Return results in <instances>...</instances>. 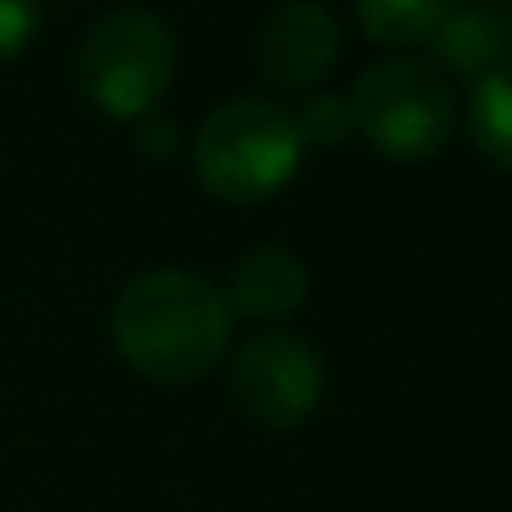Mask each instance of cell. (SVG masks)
I'll use <instances>...</instances> for the list:
<instances>
[{"instance_id": "cell-6", "label": "cell", "mask_w": 512, "mask_h": 512, "mask_svg": "<svg viewBox=\"0 0 512 512\" xmlns=\"http://www.w3.org/2000/svg\"><path fill=\"white\" fill-rule=\"evenodd\" d=\"M339 60V20L324 0H284L254 35V65L279 90H309Z\"/></svg>"}, {"instance_id": "cell-3", "label": "cell", "mask_w": 512, "mask_h": 512, "mask_svg": "<svg viewBox=\"0 0 512 512\" xmlns=\"http://www.w3.org/2000/svg\"><path fill=\"white\" fill-rule=\"evenodd\" d=\"M353 130L388 160H428L458 125V95L438 65L418 55L373 60L348 90Z\"/></svg>"}, {"instance_id": "cell-2", "label": "cell", "mask_w": 512, "mask_h": 512, "mask_svg": "<svg viewBox=\"0 0 512 512\" xmlns=\"http://www.w3.org/2000/svg\"><path fill=\"white\" fill-rule=\"evenodd\" d=\"M189 155H194L199 184L214 199L254 204L294 179L299 155H304V135H299L294 110H284L279 100L239 95L204 115Z\"/></svg>"}, {"instance_id": "cell-1", "label": "cell", "mask_w": 512, "mask_h": 512, "mask_svg": "<svg viewBox=\"0 0 512 512\" xmlns=\"http://www.w3.org/2000/svg\"><path fill=\"white\" fill-rule=\"evenodd\" d=\"M229 304L224 294L189 269H150L135 274L115 309L110 334L125 363L160 383H194L204 378L229 343Z\"/></svg>"}, {"instance_id": "cell-12", "label": "cell", "mask_w": 512, "mask_h": 512, "mask_svg": "<svg viewBox=\"0 0 512 512\" xmlns=\"http://www.w3.org/2000/svg\"><path fill=\"white\" fill-rule=\"evenodd\" d=\"M40 30V0H0V65L15 60Z\"/></svg>"}, {"instance_id": "cell-13", "label": "cell", "mask_w": 512, "mask_h": 512, "mask_svg": "<svg viewBox=\"0 0 512 512\" xmlns=\"http://www.w3.org/2000/svg\"><path fill=\"white\" fill-rule=\"evenodd\" d=\"M135 145H140L145 155H155V160H160V155H170L174 150V125L170 120H145V125H140V135H135Z\"/></svg>"}, {"instance_id": "cell-8", "label": "cell", "mask_w": 512, "mask_h": 512, "mask_svg": "<svg viewBox=\"0 0 512 512\" xmlns=\"http://www.w3.org/2000/svg\"><path fill=\"white\" fill-rule=\"evenodd\" d=\"M304 299H309V269H304V259H299L294 249H284V244H259V249H249V254L234 264L229 294H224L229 314L239 309V314H249V319H284V314H294Z\"/></svg>"}, {"instance_id": "cell-5", "label": "cell", "mask_w": 512, "mask_h": 512, "mask_svg": "<svg viewBox=\"0 0 512 512\" xmlns=\"http://www.w3.org/2000/svg\"><path fill=\"white\" fill-rule=\"evenodd\" d=\"M224 383L249 423L299 428L324 398V358L289 329H264L229 358Z\"/></svg>"}, {"instance_id": "cell-4", "label": "cell", "mask_w": 512, "mask_h": 512, "mask_svg": "<svg viewBox=\"0 0 512 512\" xmlns=\"http://www.w3.org/2000/svg\"><path fill=\"white\" fill-rule=\"evenodd\" d=\"M174 80V35L150 10H110L80 45L85 100L115 120H140Z\"/></svg>"}, {"instance_id": "cell-9", "label": "cell", "mask_w": 512, "mask_h": 512, "mask_svg": "<svg viewBox=\"0 0 512 512\" xmlns=\"http://www.w3.org/2000/svg\"><path fill=\"white\" fill-rule=\"evenodd\" d=\"M463 120H468V135L473 145L493 160L512 170V60L478 75V85L468 90V105H463Z\"/></svg>"}, {"instance_id": "cell-7", "label": "cell", "mask_w": 512, "mask_h": 512, "mask_svg": "<svg viewBox=\"0 0 512 512\" xmlns=\"http://www.w3.org/2000/svg\"><path fill=\"white\" fill-rule=\"evenodd\" d=\"M428 45L443 65L488 75L512 55V0H438V25Z\"/></svg>"}, {"instance_id": "cell-10", "label": "cell", "mask_w": 512, "mask_h": 512, "mask_svg": "<svg viewBox=\"0 0 512 512\" xmlns=\"http://www.w3.org/2000/svg\"><path fill=\"white\" fill-rule=\"evenodd\" d=\"M353 20L373 45L408 50L423 45L438 25V0H353Z\"/></svg>"}, {"instance_id": "cell-11", "label": "cell", "mask_w": 512, "mask_h": 512, "mask_svg": "<svg viewBox=\"0 0 512 512\" xmlns=\"http://www.w3.org/2000/svg\"><path fill=\"white\" fill-rule=\"evenodd\" d=\"M304 145H343L353 135V115H348V95L319 90L304 100V110H294Z\"/></svg>"}]
</instances>
